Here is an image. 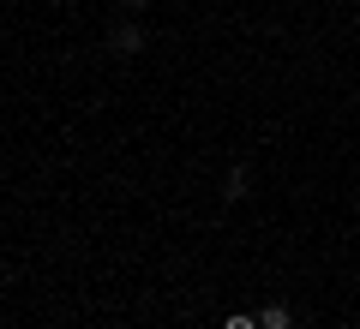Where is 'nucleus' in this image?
I'll return each instance as SVG.
<instances>
[{
	"label": "nucleus",
	"mask_w": 360,
	"mask_h": 329,
	"mask_svg": "<svg viewBox=\"0 0 360 329\" xmlns=\"http://www.w3.org/2000/svg\"><path fill=\"white\" fill-rule=\"evenodd\" d=\"M108 48H115V54H139L144 48V30L139 25H115V30H108Z\"/></svg>",
	"instance_id": "1"
},
{
	"label": "nucleus",
	"mask_w": 360,
	"mask_h": 329,
	"mask_svg": "<svg viewBox=\"0 0 360 329\" xmlns=\"http://www.w3.org/2000/svg\"><path fill=\"white\" fill-rule=\"evenodd\" d=\"M258 329H295V311H288L283 300H270L264 311H258Z\"/></svg>",
	"instance_id": "2"
},
{
	"label": "nucleus",
	"mask_w": 360,
	"mask_h": 329,
	"mask_svg": "<svg viewBox=\"0 0 360 329\" xmlns=\"http://www.w3.org/2000/svg\"><path fill=\"white\" fill-rule=\"evenodd\" d=\"M222 329H258V317H246V311H240V317H229Z\"/></svg>",
	"instance_id": "3"
},
{
	"label": "nucleus",
	"mask_w": 360,
	"mask_h": 329,
	"mask_svg": "<svg viewBox=\"0 0 360 329\" xmlns=\"http://www.w3.org/2000/svg\"><path fill=\"white\" fill-rule=\"evenodd\" d=\"M120 6H144V0H120Z\"/></svg>",
	"instance_id": "4"
}]
</instances>
